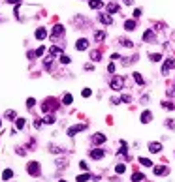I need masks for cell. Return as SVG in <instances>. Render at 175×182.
<instances>
[{"mask_svg": "<svg viewBox=\"0 0 175 182\" xmlns=\"http://www.w3.org/2000/svg\"><path fill=\"white\" fill-rule=\"evenodd\" d=\"M45 124H55V115H51V113H47L45 115V118H42Z\"/></svg>", "mask_w": 175, "mask_h": 182, "instance_id": "484cf974", "label": "cell"}, {"mask_svg": "<svg viewBox=\"0 0 175 182\" xmlns=\"http://www.w3.org/2000/svg\"><path fill=\"white\" fill-rule=\"evenodd\" d=\"M104 154H106L104 148H94V150H90V158H92V160H102V158H104Z\"/></svg>", "mask_w": 175, "mask_h": 182, "instance_id": "8fae6325", "label": "cell"}, {"mask_svg": "<svg viewBox=\"0 0 175 182\" xmlns=\"http://www.w3.org/2000/svg\"><path fill=\"white\" fill-rule=\"evenodd\" d=\"M75 49H77V51H87V49H89V39H85V38L77 39V42H75Z\"/></svg>", "mask_w": 175, "mask_h": 182, "instance_id": "ba28073f", "label": "cell"}, {"mask_svg": "<svg viewBox=\"0 0 175 182\" xmlns=\"http://www.w3.org/2000/svg\"><path fill=\"white\" fill-rule=\"evenodd\" d=\"M72 102H74L72 94H64V96H62V103H64V105H72Z\"/></svg>", "mask_w": 175, "mask_h": 182, "instance_id": "4316f807", "label": "cell"}, {"mask_svg": "<svg viewBox=\"0 0 175 182\" xmlns=\"http://www.w3.org/2000/svg\"><path fill=\"white\" fill-rule=\"evenodd\" d=\"M122 2H124L126 6H132V4H134V0H122Z\"/></svg>", "mask_w": 175, "mask_h": 182, "instance_id": "681fc988", "label": "cell"}, {"mask_svg": "<svg viewBox=\"0 0 175 182\" xmlns=\"http://www.w3.org/2000/svg\"><path fill=\"white\" fill-rule=\"evenodd\" d=\"M27 57H28V60H34V57H36V51H28V53H27Z\"/></svg>", "mask_w": 175, "mask_h": 182, "instance_id": "ee69618b", "label": "cell"}, {"mask_svg": "<svg viewBox=\"0 0 175 182\" xmlns=\"http://www.w3.org/2000/svg\"><path fill=\"white\" fill-rule=\"evenodd\" d=\"M27 171H28L32 176H40V173H42V167H40L38 161H30V163L27 165Z\"/></svg>", "mask_w": 175, "mask_h": 182, "instance_id": "3957f363", "label": "cell"}, {"mask_svg": "<svg viewBox=\"0 0 175 182\" xmlns=\"http://www.w3.org/2000/svg\"><path fill=\"white\" fill-rule=\"evenodd\" d=\"M4 118H8V120H15V118H17V113H15V109H8L6 113H4Z\"/></svg>", "mask_w": 175, "mask_h": 182, "instance_id": "7402d4cb", "label": "cell"}, {"mask_svg": "<svg viewBox=\"0 0 175 182\" xmlns=\"http://www.w3.org/2000/svg\"><path fill=\"white\" fill-rule=\"evenodd\" d=\"M162 150V145L158 143V141H153V143H149V152H153V154H158Z\"/></svg>", "mask_w": 175, "mask_h": 182, "instance_id": "5bb4252c", "label": "cell"}, {"mask_svg": "<svg viewBox=\"0 0 175 182\" xmlns=\"http://www.w3.org/2000/svg\"><path fill=\"white\" fill-rule=\"evenodd\" d=\"M140 163L143 165V167H153V161L149 158H140Z\"/></svg>", "mask_w": 175, "mask_h": 182, "instance_id": "f1b7e54d", "label": "cell"}, {"mask_svg": "<svg viewBox=\"0 0 175 182\" xmlns=\"http://www.w3.org/2000/svg\"><path fill=\"white\" fill-rule=\"evenodd\" d=\"M43 68L47 70V72H49L51 68H53V54H47V57L43 58Z\"/></svg>", "mask_w": 175, "mask_h": 182, "instance_id": "d6986e66", "label": "cell"}, {"mask_svg": "<svg viewBox=\"0 0 175 182\" xmlns=\"http://www.w3.org/2000/svg\"><path fill=\"white\" fill-rule=\"evenodd\" d=\"M90 141L94 145H102V143H106V133H94L90 137Z\"/></svg>", "mask_w": 175, "mask_h": 182, "instance_id": "7c38bea8", "label": "cell"}, {"mask_svg": "<svg viewBox=\"0 0 175 182\" xmlns=\"http://www.w3.org/2000/svg\"><path fill=\"white\" fill-rule=\"evenodd\" d=\"M12 176H13V171L12 169H4V173H2V178L4 180H9Z\"/></svg>", "mask_w": 175, "mask_h": 182, "instance_id": "f546056e", "label": "cell"}, {"mask_svg": "<svg viewBox=\"0 0 175 182\" xmlns=\"http://www.w3.org/2000/svg\"><path fill=\"white\" fill-rule=\"evenodd\" d=\"M106 36H107L106 30H96V32H94V42H104Z\"/></svg>", "mask_w": 175, "mask_h": 182, "instance_id": "ffe728a7", "label": "cell"}, {"mask_svg": "<svg viewBox=\"0 0 175 182\" xmlns=\"http://www.w3.org/2000/svg\"><path fill=\"white\" fill-rule=\"evenodd\" d=\"M89 178H92V176H90L89 173H83V175H79V176H77V182H87Z\"/></svg>", "mask_w": 175, "mask_h": 182, "instance_id": "1f68e13d", "label": "cell"}, {"mask_svg": "<svg viewBox=\"0 0 175 182\" xmlns=\"http://www.w3.org/2000/svg\"><path fill=\"white\" fill-rule=\"evenodd\" d=\"M149 58H151L153 62H160V60H162V54H160V53H151V54H149Z\"/></svg>", "mask_w": 175, "mask_h": 182, "instance_id": "83f0119b", "label": "cell"}, {"mask_svg": "<svg viewBox=\"0 0 175 182\" xmlns=\"http://www.w3.org/2000/svg\"><path fill=\"white\" fill-rule=\"evenodd\" d=\"M119 43L122 45V47H134V42H130V39H126V38H121Z\"/></svg>", "mask_w": 175, "mask_h": 182, "instance_id": "d4e9b609", "label": "cell"}, {"mask_svg": "<svg viewBox=\"0 0 175 182\" xmlns=\"http://www.w3.org/2000/svg\"><path fill=\"white\" fill-rule=\"evenodd\" d=\"M124 171H126V165H124V163H119V165L115 167V173H117V175H122Z\"/></svg>", "mask_w": 175, "mask_h": 182, "instance_id": "4dcf8cb0", "label": "cell"}, {"mask_svg": "<svg viewBox=\"0 0 175 182\" xmlns=\"http://www.w3.org/2000/svg\"><path fill=\"white\" fill-rule=\"evenodd\" d=\"M121 11V6L117 2H107V6H106V13H109V15H113V13H119Z\"/></svg>", "mask_w": 175, "mask_h": 182, "instance_id": "5b68a950", "label": "cell"}, {"mask_svg": "<svg viewBox=\"0 0 175 182\" xmlns=\"http://www.w3.org/2000/svg\"><path fill=\"white\" fill-rule=\"evenodd\" d=\"M162 107H164V109H169V111H173V109H175V105H173L171 102H162Z\"/></svg>", "mask_w": 175, "mask_h": 182, "instance_id": "e575fe53", "label": "cell"}, {"mask_svg": "<svg viewBox=\"0 0 175 182\" xmlns=\"http://www.w3.org/2000/svg\"><path fill=\"white\" fill-rule=\"evenodd\" d=\"M15 128H17V130H23V128H25V118H17V120H15Z\"/></svg>", "mask_w": 175, "mask_h": 182, "instance_id": "836d02e7", "label": "cell"}, {"mask_svg": "<svg viewBox=\"0 0 175 182\" xmlns=\"http://www.w3.org/2000/svg\"><path fill=\"white\" fill-rule=\"evenodd\" d=\"M153 173L156 175V176H162V175H168V173H169V169L166 167V165H156V167L153 169Z\"/></svg>", "mask_w": 175, "mask_h": 182, "instance_id": "4fadbf2b", "label": "cell"}, {"mask_svg": "<svg viewBox=\"0 0 175 182\" xmlns=\"http://www.w3.org/2000/svg\"><path fill=\"white\" fill-rule=\"evenodd\" d=\"M90 94H92V90H90V88H83V90H81V96H83V98H89Z\"/></svg>", "mask_w": 175, "mask_h": 182, "instance_id": "8d00e7d4", "label": "cell"}, {"mask_svg": "<svg viewBox=\"0 0 175 182\" xmlns=\"http://www.w3.org/2000/svg\"><path fill=\"white\" fill-rule=\"evenodd\" d=\"M137 27V19H126L124 21V30H128V32H134Z\"/></svg>", "mask_w": 175, "mask_h": 182, "instance_id": "30bf717a", "label": "cell"}, {"mask_svg": "<svg viewBox=\"0 0 175 182\" xmlns=\"http://www.w3.org/2000/svg\"><path fill=\"white\" fill-rule=\"evenodd\" d=\"M59 60H60L62 64H70V57H66V54H60V57H59Z\"/></svg>", "mask_w": 175, "mask_h": 182, "instance_id": "74e56055", "label": "cell"}, {"mask_svg": "<svg viewBox=\"0 0 175 182\" xmlns=\"http://www.w3.org/2000/svg\"><path fill=\"white\" fill-rule=\"evenodd\" d=\"M56 107H59V103H56V100H55V98H47V100H43V103H42V111H43V115L53 113Z\"/></svg>", "mask_w": 175, "mask_h": 182, "instance_id": "7a4b0ae2", "label": "cell"}, {"mask_svg": "<svg viewBox=\"0 0 175 182\" xmlns=\"http://www.w3.org/2000/svg\"><path fill=\"white\" fill-rule=\"evenodd\" d=\"M60 36H64V27H62V24H56V27L53 28V32H51V38L59 39Z\"/></svg>", "mask_w": 175, "mask_h": 182, "instance_id": "52a82bcc", "label": "cell"}, {"mask_svg": "<svg viewBox=\"0 0 175 182\" xmlns=\"http://www.w3.org/2000/svg\"><path fill=\"white\" fill-rule=\"evenodd\" d=\"M143 178H145V176H143L141 173H134L132 175V182H141Z\"/></svg>", "mask_w": 175, "mask_h": 182, "instance_id": "d6a6232c", "label": "cell"}, {"mask_svg": "<svg viewBox=\"0 0 175 182\" xmlns=\"http://www.w3.org/2000/svg\"><path fill=\"white\" fill-rule=\"evenodd\" d=\"M141 17V8H136L134 9V19H140Z\"/></svg>", "mask_w": 175, "mask_h": 182, "instance_id": "ab89813d", "label": "cell"}, {"mask_svg": "<svg viewBox=\"0 0 175 182\" xmlns=\"http://www.w3.org/2000/svg\"><path fill=\"white\" fill-rule=\"evenodd\" d=\"M109 88L115 90V92H121V90L124 88V77H121V75H113L111 81H109Z\"/></svg>", "mask_w": 175, "mask_h": 182, "instance_id": "6da1fadb", "label": "cell"}, {"mask_svg": "<svg viewBox=\"0 0 175 182\" xmlns=\"http://www.w3.org/2000/svg\"><path fill=\"white\" fill-rule=\"evenodd\" d=\"M87 130V124H77V126H72V128H68V135L70 137H74L75 133H79V131Z\"/></svg>", "mask_w": 175, "mask_h": 182, "instance_id": "8992f818", "label": "cell"}, {"mask_svg": "<svg viewBox=\"0 0 175 182\" xmlns=\"http://www.w3.org/2000/svg\"><path fill=\"white\" fill-rule=\"evenodd\" d=\"M34 103H36V100H34V98H28V100H27V107H28V109H30V107H34Z\"/></svg>", "mask_w": 175, "mask_h": 182, "instance_id": "60d3db41", "label": "cell"}, {"mask_svg": "<svg viewBox=\"0 0 175 182\" xmlns=\"http://www.w3.org/2000/svg\"><path fill=\"white\" fill-rule=\"evenodd\" d=\"M107 72H109V73H115V64H109V66H107Z\"/></svg>", "mask_w": 175, "mask_h": 182, "instance_id": "7bdbcfd3", "label": "cell"}, {"mask_svg": "<svg viewBox=\"0 0 175 182\" xmlns=\"http://www.w3.org/2000/svg\"><path fill=\"white\" fill-rule=\"evenodd\" d=\"M79 167H81V169H83V171H87V169H89V165H87V163H85V161H79Z\"/></svg>", "mask_w": 175, "mask_h": 182, "instance_id": "f6af8a7d", "label": "cell"}, {"mask_svg": "<svg viewBox=\"0 0 175 182\" xmlns=\"http://www.w3.org/2000/svg\"><path fill=\"white\" fill-rule=\"evenodd\" d=\"M43 53H45V47H43V45L36 49V57H43Z\"/></svg>", "mask_w": 175, "mask_h": 182, "instance_id": "f35d334b", "label": "cell"}, {"mask_svg": "<svg viewBox=\"0 0 175 182\" xmlns=\"http://www.w3.org/2000/svg\"><path fill=\"white\" fill-rule=\"evenodd\" d=\"M21 2H23V0H8V4H15V6H19Z\"/></svg>", "mask_w": 175, "mask_h": 182, "instance_id": "bcb514c9", "label": "cell"}, {"mask_svg": "<svg viewBox=\"0 0 175 182\" xmlns=\"http://www.w3.org/2000/svg\"><path fill=\"white\" fill-rule=\"evenodd\" d=\"M140 120H141V124H149V122L153 120V113H151V111H143Z\"/></svg>", "mask_w": 175, "mask_h": 182, "instance_id": "9a60e30c", "label": "cell"}, {"mask_svg": "<svg viewBox=\"0 0 175 182\" xmlns=\"http://www.w3.org/2000/svg\"><path fill=\"white\" fill-rule=\"evenodd\" d=\"M132 77H134V81H136L137 85H140V87H143V85H145V81H143V77H141V73H132Z\"/></svg>", "mask_w": 175, "mask_h": 182, "instance_id": "cb8c5ba5", "label": "cell"}, {"mask_svg": "<svg viewBox=\"0 0 175 182\" xmlns=\"http://www.w3.org/2000/svg\"><path fill=\"white\" fill-rule=\"evenodd\" d=\"M89 8L90 9H102L104 8V2L102 0H89Z\"/></svg>", "mask_w": 175, "mask_h": 182, "instance_id": "e0dca14e", "label": "cell"}, {"mask_svg": "<svg viewBox=\"0 0 175 182\" xmlns=\"http://www.w3.org/2000/svg\"><path fill=\"white\" fill-rule=\"evenodd\" d=\"M98 21L102 24H107V27H109V24H113V17H111L109 13H100L98 15Z\"/></svg>", "mask_w": 175, "mask_h": 182, "instance_id": "9c48e42d", "label": "cell"}, {"mask_svg": "<svg viewBox=\"0 0 175 182\" xmlns=\"http://www.w3.org/2000/svg\"><path fill=\"white\" fill-rule=\"evenodd\" d=\"M34 36H36V39H40V42H42V39H45V38L49 36V32H47L45 28H38V30L34 32Z\"/></svg>", "mask_w": 175, "mask_h": 182, "instance_id": "2e32d148", "label": "cell"}, {"mask_svg": "<svg viewBox=\"0 0 175 182\" xmlns=\"http://www.w3.org/2000/svg\"><path fill=\"white\" fill-rule=\"evenodd\" d=\"M154 38H156V36H154V32H153V30L151 28H149V30H145V34H143V42H154Z\"/></svg>", "mask_w": 175, "mask_h": 182, "instance_id": "ac0fdd59", "label": "cell"}, {"mask_svg": "<svg viewBox=\"0 0 175 182\" xmlns=\"http://www.w3.org/2000/svg\"><path fill=\"white\" fill-rule=\"evenodd\" d=\"M90 60H92V62H100V60H102V53L96 51V49H92V51H90Z\"/></svg>", "mask_w": 175, "mask_h": 182, "instance_id": "44dd1931", "label": "cell"}, {"mask_svg": "<svg viewBox=\"0 0 175 182\" xmlns=\"http://www.w3.org/2000/svg\"><path fill=\"white\" fill-rule=\"evenodd\" d=\"M59 182H66V180H59Z\"/></svg>", "mask_w": 175, "mask_h": 182, "instance_id": "816d5d0a", "label": "cell"}, {"mask_svg": "<svg viewBox=\"0 0 175 182\" xmlns=\"http://www.w3.org/2000/svg\"><path fill=\"white\" fill-rule=\"evenodd\" d=\"M49 54H53V57H60V54H62V47H56V45H53V47L49 49Z\"/></svg>", "mask_w": 175, "mask_h": 182, "instance_id": "603a6c76", "label": "cell"}, {"mask_svg": "<svg viewBox=\"0 0 175 182\" xmlns=\"http://www.w3.org/2000/svg\"><path fill=\"white\" fill-rule=\"evenodd\" d=\"M168 126V128H171V130H175V120H166V122H164Z\"/></svg>", "mask_w": 175, "mask_h": 182, "instance_id": "b9f144b4", "label": "cell"}, {"mask_svg": "<svg viewBox=\"0 0 175 182\" xmlns=\"http://www.w3.org/2000/svg\"><path fill=\"white\" fill-rule=\"evenodd\" d=\"M111 60H121V54H117V53L111 54Z\"/></svg>", "mask_w": 175, "mask_h": 182, "instance_id": "c3c4849f", "label": "cell"}, {"mask_svg": "<svg viewBox=\"0 0 175 182\" xmlns=\"http://www.w3.org/2000/svg\"><path fill=\"white\" fill-rule=\"evenodd\" d=\"M42 124H43V120H36V122H34L36 128H42Z\"/></svg>", "mask_w": 175, "mask_h": 182, "instance_id": "7dc6e473", "label": "cell"}, {"mask_svg": "<svg viewBox=\"0 0 175 182\" xmlns=\"http://www.w3.org/2000/svg\"><path fill=\"white\" fill-rule=\"evenodd\" d=\"M121 102H122V103H130V102H132V98H130L128 94H122V96H121Z\"/></svg>", "mask_w": 175, "mask_h": 182, "instance_id": "d590c367", "label": "cell"}, {"mask_svg": "<svg viewBox=\"0 0 175 182\" xmlns=\"http://www.w3.org/2000/svg\"><path fill=\"white\" fill-rule=\"evenodd\" d=\"M0 128H2V120H0Z\"/></svg>", "mask_w": 175, "mask_h": 182, "instance_id": "f907efd6", "label": "cell"}, {"mask_svg": "<svg viewBox=\"0 0 175 182\" xmlns=\"http://www.w3.org/2000/svg\"><path fill=\"white\" fill-rule=\"evenodd\" d=\"M175 68V60L173 58H166V62L162 64V75H169V72Z\"/></svg>", "mask_w": 175, "mask_h": 182, "instance_id": "277c9868", "label": "cell"}]
</instances>
